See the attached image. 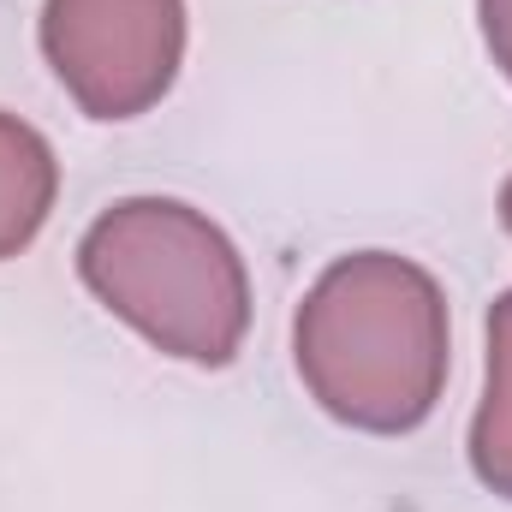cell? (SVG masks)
I'll return each mask as SVG.
<instances>
[{"label": "cell", "mask_w": 512, "mask_h": 512, "mask_svg": "<svg viewBox=\"0 0 512 512\" xmlns=\"http://www.w3.org/2000/svg\"><path fill=\"white\" fill-rule=\"evenodd\" d=\"M501 221H507V233H512V179L501 185Z\"/></svg>", "instance_id": "52a82bcc"}, {"label": "cell", "mask_w": 512, "mask_h": 512, "mask_svg": "<svg viewBox=\"0 0 512 512\" xmlns=\"http://www.w3.org/2000/svg\"><path fill=\"white\" fill-rule=\"evenodd\" d=\"M292 358L328 417L405 435L447 387V298L411 256H340L298 304Z\"/></svg>", "instance_id": "6da1fadb"}, {"label": "cell", "mask_w": 512, "mask_h": 512, "mask_svg": "<svg viewBox=\"0 0 512 512\" xmlns=\"http://www.w3.org/2000/svg\"><path fill=\"white\" fill-rule=\"evenodd\" d=\"M84 286L155 352L221 370L251 328V274L239 245L191 203L126 197L78 245Z\"/></svg>", "instance_id": "7a4b0ae2"}, {"label": "cell", "mask_w": 512, "mask_h": 512, "mask_svg": "<svg viewBox=\"0 0 512 512\" xmlns=\"http://www.w3.org/2000/svg\"><path fill=\"white\" fill-rule=\"evenodd\" d=\"M471 471L512 501V292L489 310V387L471 417Z\"/></svg>", "instance_id": "5b68a950"}, {"label": "cell", "mask_w": 512, "mask_h": 512, "mask_svg": "<svg viewBox=\"0 0 512 512\" xmlns=\"http://www.w3.org/2000/svg\"><path fill=\"white\" fill-rule=\"evenodd\" d=\"M42 54L90 120H137L179 78L185 0H48Z\"/></svg>", "instance_id": "3957f363"}, {"label": "cell", "mask_w": 512, "mask_h": 512, "mask_svg": "<svg viewBox=\"0 0 512 512\" xmlns=\"http://www.w3.org/2000/svg\"><path fill=\"white\" fill-rule=\"evenodd\" d=\"M54 191H60V161L48 137L18 114H0V262L42 233Z\"/></svg>", "instance_id": "277c9868"}, {"label": "cell", "mask_w": 512, "mask_h": 512, "mask_svg": "<svg viewBox=\"0 0 512 512\" xmlns=\"http://www.w3.org/2000/svg\"><path fill=\"white\" fill-rule=\"evenodd\" d=\"M477 18H483V42H489L495 66L512 84V0H477Z\"/></svg>", "instance_id": "8992f818"}]
</instances>
